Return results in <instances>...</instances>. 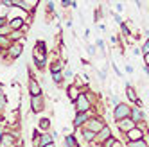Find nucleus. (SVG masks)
Returning <instances> with one entry per match:
<instances>
[{
	"mask_svg": "<svg viewBox=\"0 0 149 147\" xmlns=\"http://www.w3.org/2000/svg\"><path fill=\"white\" fill-rule=\"evenodd\" d=\"M76 110H77V113H86L90 110V97H88V93L81 92V95L76 99Z\"/></svg>",
	"mask_w": 149,
	"mask_h": 147,
	"instance_id": "f03ea898",
	"label": "nucleus"
},
{
	"mask_svg": "<svg viewBox=\"0 0 149 147\" xmlns=\"http://www.w3.org/2000/svg\"><path fill=\"white\" fill-rule=\"evenodd\" d=\"M147 138H149V133H147Z\"/></svg>",
	"mask_w": 149,
	"mask_h": 147,
	"instance_id": "e433bc0d",
	"label": "nucleus"
},
{
	"mask_svg": "<svg viewBox=\"0 0 149 147\" xmlns=\"http://www.w3.org/2000/svg\"><path fill=\"white\" fill-rule=\"evenodd\" d=\"M52 79H54V81L58 83V85H59V83H63V74H61V72H56V74H52Z\"/></svg>",
	"mask_w": 149,
	"mask_h": 147,
	"instance_id": "393cba45",
	"label": "nucleus"
},
{
	"mask_svg": "<svg viewBox=\"0 0 149 147\" xmlns=\"http://www.w3.org/2000/svg\"><path fill=\"white\" fill-rule=\"evenodd\" d=\"M65 77H67V79H70V77H72V72H70V70H67V72H65Z\"/></svg>",
	"mask_w": 149,
	"mask_h": 147,
	"instance_id": "7c9ffc66",
	"label": "nucleus"
},
{
	"mask_svg": "<svg viewBox=\"0 0 149 147\" xmlns=\"http://www.w3.org/2000/svg\"><path fill=\"white\" fill-rule=\"evenodd\" d=\"M88 120V113H77V117L74 119V128H81L83 124H86Z\"/></svg>",
	"mask_w": 149,
	"mask_h": 147,
	"instance_id": "f3484780",
	"label": "nucleus"
},
{
	"mask_svg": "<svg viewBox=\"0 0 149 147\" xmlns=\"http://www.w3.org/2000/svg\"><path fill=\"white\" fill-rule=\"evenodd\" d=\"M146 126L142 128L140 124L136 126V128H133L130 133H126V138H127V142H136V140H144V135H146Z\"/></svg>",
	"mask_w": 149,
	"mask_h": 147,
	"instance_id": "20e7f679",
	"label": "nucleus"
},
{
	"mask_svg": "<svg viewBox=\"0 0 149 147\" xmlns=\"http://www.w3.org/2000/svg\"><path fill=\"white\" fill-rule=\"evenodd\" d=\"M49 128H50V120H49V119H41V120H40V129H41V131H47Z\"/></svg>",
	"mask_w": 149,
	"mask_h": 147,
	"instance_id": "b1692460",
	"label": "nucleus"
},
{
	"mask_svg": "<svg viewBox=\"0 0 149 147\" xmlns=\"http://www.w3.org/2000/svg\"><path fill=\"white\" fill-rule=\"evenodd\" d=\"M0 147H15V136L13 135H2L0 138Z\"/></svg>",
	"mask_w": 149,
	"mask_h": 147,
	"instance_id": "4468645a",
	"label": "nucleus"
},
{
	"mask_svg": "<svg viewBox=\"0 0 149 147\" xmlns=\"http://www.w3.org/2000/svg\"><path fill=\"white\" fill-rule=\"evenodd\" d=\"M29 92H31V95H33V97L41 95V88L36 83V79H29Z\"/></svg>",
	"mask_w": 149,
	"mask_h": 147,
	"instance_id": "2eb2a0df",
	"label": "nucleus"
},
{
	"mask_svg": "<svg viewBox=\"0 0 149 147\" xmlns=\"http://www.w3.org/2000/svg\"><path fill=\"white\" fill-rule=\"evenodd\" d=\"M13 6L24 7L25 11H34V7L38 6V2H36V0H31V2H22V0H18V2H13Z\"/></svg>",
	"mask_w": 149,
	"mask_h": 147,
	"instance_id": "ddd939ff",
	"label": "nucleus"
},
{
	"mask_svg": "<svg viewBox=\"0 0 149 147\" xmlns=\"http://www.w3.org/2000/svg\"><path fill=\"white\" fill-rule=\"evenodd\" d=\"M9 47H11L9 36H0V49H9Z\"/></svg>",
	"mask_w": 149,
	"mask_h": 147,
	"instance_id": "412c9836",
	"label": "nucleus"
},
{
	"mask_svg": "<svg viewBox=\"0 0 149 147\" xmlns=\"http://www.w3.org/2000/svg\"><path fill=\"white\" fill-rule=\"evenodd\" d=\"M126 72L131 74V72H133V67H131V65H126Z\"/></svg>",
	"mask_w": 149,
	"mask_h": 147,
	"instance_id": "c756f323",
	"label": "nucleus"
},
{
	"mask_svg": "<svg viewBox=\"0 0 149 147\" xmlns=\"http://www.w3.org/2000/svg\"><path fill=\"white\" fill-rule=\"evenodd\" d=\"M49 144H52V135H49V133L40 135V131L34 133V147H45Z\"/></svg>",
	"mask_w": 149,
	"mask_h": 147,
	"instance_id": "39448f33",
	"label": "nucleus"
},
{
	"mask_svg": "<svg viewBox=\"0 0 149 147\" xmlns=\"http://www.w3.org/2000/svg\"><path fill=\"white\" fill-rule=\"evenodd\" d=\"M31 108H33V111H34V113L43 111V108H45V99L41 97V95L31 97Z\"/></svg>",
	"mask_w": 149,
	"mask_h": 147,
	"instance_id": "6e6552de",
	"label": "nucleus"
},
{
	"mask_svg": "<svg viewBox=\"0 0 149 147\" xmlns=\"http://www.w3.org/2000/svg\"><path fill=\"white\" fill-rule=\"evenodd\" d=\"M7 25L11 27V31H20V29H24V20L22 18H11Z\"/></svg>",
	"mask_w": 149,
	"mask_h": 147,
	"instance_id": "dca6fc26",
	"label": "nucleus"
},
{
	"mask_svg": "<svg viewBox=\"0 0 149 147\" xmlns=\"http://www.w3.org/2000/svg\"><path fill=\"white\" fill-rule=\"evenodd\" d=\"M79 95H81V92L77 90V86H76V85H74V86H70V88H68V97H70L72 101H76V99H77Z\"/></svg>",
	"mask_w": 149,
	"mask_h": 147,
	"instance_id": "a211bd4d",
	"label": "nucleus"
},
{
	"mask_svg": "<svg viewBox=\"0 0 149 147\" xmlns=\"http://www.w3.org/2000/svg\"><path fill=\"white\" fill-rule=\"evenodd\" d=\"M83 138H84V142H95V133H92L88 129H83Z\"/></svg>",
	"mask_w": 149,
	"mask_h": 147,
	"instance_id": "aec40b11",
	"label": "nucleus"
},
{
	"mask_svg": "<svg viewBox=\"0 0 149 147\" xmlns=\"http://www.w3.org/2000/svg\"><path fill=\"white\" fill-rule=\"evenodd\" d=\"M65 147H77V140L74 135H68L65 138Z\"/></svg>",
	"mask_w": 149,
	"mask_h": 147,
	"instance_id": "6ab92c4d",
	"label": "nucleus"
},
{
	"mask_svg": "<svg viewBox=\"0 0 149 147\" xmlns=\"http://www.w3.org/2000/svg\"><path fill=\"white\" fill-rule=\"evenodd\" d=\"M130 117H131V106H130V104H126V102H119V104H117L115 110H113L115 122L124 120V119H130Z\"/></svg>",
	"mask_w": 149,
	"mask_h": 147,
	"instance_id": "f257e3e1",
	"label": "nucleus"
},
{
	"mask_svg": "<svg viewBox=\"0 0 149 147\" xmlns=\"http://www.w3.org/2000/svg\"><path fill=\"white\" fill-rule=\"evenodd\" d=\"M108 138H111V129L108 128V126H104V128H102L97 135H95V142H99V144L102 145Z\"/></svg>",
	"mask_w": 149,
	"mask_h": 147,
	"instance_id": "9d476101",
	"label": "nucleus"
},
{
	"mask_svg": "<svg viewBox=\"0 0 149 147\" xmlns=\"http://www.w3.org/2000/svg\"><path fill=\"white\" fill-rule=\"evenodd\" d=\"M88 52L90 54H95V47H88Z\"/></svg>",
	"mask_w": 149,
	"mask_h": 147,
	"instance_id": "f704fd0d",
	"label": "nucleus"
},
{
	"mask_svg": "<svg viewBox=\"0 0 149 147\" xmlns=\"http://www.w3.org/2000/svg\"><path fill=\"white\" fill-rule=\"evenodd\" d=\"M97 47H101V49H104V43H102V40H99V41H97Z\"/></svg>",
	"mask_w": 149,
	"mask_h": 147,
	"instance_id": "72a5a7b5",
	"label": "nucleus"
},
{
	"mask_svg": "<svg viewBox=\"0 0 149 147\" xmlns=\"http://www.w3.org/2000/svg\"><path fill=\"white\" fill-rule=\"evenodd\" d=\"M61 68H63V61H54L52 63V67H50V70H52V74H56V72H61Z\"/></svg>",
	"mask_w": 149,
	"mask_h": 147,
	"instance_id": "4be33fe9",
	"label": "nucleus"
},
{
	"mask_svg": "<svg viewBox=\"0 0 149 147\" xmlns=\"http://www.w3.org/2000/svg\"><path fill=\"white\" fill-rule=\"evenodd\" d=\"M140 52H144V56H146V54H149V38L146 40V43H144V47H142V50H140Z\"/></svg>",
	"mask_w": 149,
	"mask_h": 147,
	"instance_id": "bb28decb",
	"label": "nucleus"
},
{
	"mask_svg": "<svg viewBox=\"0 0 149 147\" xmlns=\"http://www.w3.org/2000/svg\"><path fill=\"white\" fill-rule=\"evenodd\" d=\"M45 147H56V145H54V142H52V144H49V145H45Z\"/></svg>",
	"mask_w": 149,
	"mask_h": 147,
	"instance_id": "c9c22d12",
	"label": "nucleus"
},
{
	"mask_svg": "<svg viewBox=\"0 0 149 147\" xmlns=\"http://www.w3.org/2000/svg\"><path fill=\"white\" fill-rule=\"evenodd\" d=\"M43 61H45V45L38 43L36 49H34V63L41 68V67H43Z\"/></svg>",
	"mask_w": 149,
	"mask_h": 147,
	"instance_id": "423d86ee",
	"label": "nucleus"
},
{
	"mask_svg": "<svg viewBox=\"0 0 149 147\" xmlns=\"http://www.w3.org/2000/svg\"><path fill=\"white\" fill-rule=\"evenodd\" d=\"M115 7H117V11H119V13H120V11H124V9H122V4H117Z\"/></svg>",
	"mask_w": 149,
	"mask_h": 147,
	"instance_id": "473e14b6",
	"label": "nucleus"
},
{
	"mask_svg": "<svg viewBox=\"0 0 149 147\" xmlns=\"http://www.w3.org/2000/svg\"><path fill=\"white\" fill-rule=\"evenodd\" d=\"M117 128H119V131L120 133H130L133 128H136V124L131 120V119H124V120H119V122H117Z\"/></svg>",
	"mask_w": 149,
	"mask_h": 147,
	"instance_id": "1a4fd4ad",
	"label": "nucleus"
},
{
	"mask_svg": "<svg viewBox=\"0 0 149 147\" xmlns=\"http://www.w3.org/2000/svg\"><path fill=\"white\" fill-rule=\"evenodd\" d=\"M22 43L20 41H16V43H11V47H9L7 50H9V58L11 59H16V58H20V54H22Z\"/></svg>",
	"mask_w": 149,
	"mask_h": 147,
	"instance_id": "9b49d317",
	"label": "nucleus"
},
{
	"mask_svg": "<svg viewBox=\"0 0 149 147\" xmlns=\"http://www.w3.org/2000/svg\"><path fill=\"white\" fill-rule=\"evenodd\" d=\"M136 126L138 124H144V120H146V113H144V110L142 108H131V117H130Z\"/></svg>",
	"mask_w": 149,
	"mask_h": 147,
	"instance_id": "0eeeda50",
	"label": "nucleus"
},
{
	"mask_svg": "<svg viewBox=\"0 0 149 147\" xmlns=\"http://www.w3.org/2000/svg\"><path fill=\"white\" fill-rule=\"evenodd\" d=\"M120 27H122V34H124L126 38H130V29H127V25L122 22V24H120Z\"/></svg>",
	"mask_w": 149,
	"mask_h": 147,
	"instance_id": "a878e982",
	"label": "nucleus"
},
{
	"mask_svg": "<svg viewBox=\"0 0 149 147\" xmlns=\"http://www.w3.org/2000/svg\"><path fill=\"white\" fill-rule=\"evenodd\" d=\"M144 63H146V67H149V54L144 56Z\"/></svg>",
	"mask_w": 149,
	"mask_h": 147,
	"instance_id": "c85d7f7f",
	"label": "nucleus"
},
{
	"mask_svg": "<svg viewBox=\"0 0 149 147\" xmlns=\"http://www.w3.org/2000/svg\"><path fill=\"white\" fill-rule=\"evenodd\" d=\"M104 120L102 119H99V117H92V119H88L86 120V126H84V129H88V131H92V133H95L97 135L102 128H104Z\"/></svg>",
	"mask_w": 149,
	"mask_h": 147,
	"instance_id": "7ed1b4c3",
	"label": "nucleus"
},
{
	"mask_svg": "<svg viewBox=\"0 0 149 147\" xmlns=\"http://www.w3.org/2000/svg\"><path fill=\"white\" fill-rule=\"evenodd\" d=\"M126 95H127V99H130L131 102H135L138 108L142 106V101L136 97V92H135V88H133V86H127V88H126Z\"/></svg>",
	"mask_w": 149,
	"mask_h": 147,
	"instance_id": "f8f14e48",
	"label": "nucleus"
},
{
	"mask_svg": "<svg viewBox=\"0 0 149 147\" xmlns=\"http://www.w3.org/2000/svg\"><path fill=\"white\" fill-rule=\"evenodd\" d=\"M6 24H7V22H6V18H2V16H0V29H2Z\"/></svg>",
	"mask_w": 149,
	"mask_h": 147,
	"instance_id": "cd10ccee",
	"label": "nucleus"
},
{
	"mask_svg": "<svg viewBox=\"0 0 149 147\" xmlns=\"http://www.w3.org/2000/svg\"><path fill=\"white\" fill-rule=\"evenodd\" d=\"M111 147H124V145H122V144H120V142H119V140H117V142H115V144H113V145H111Z\"/></svg>",
	"mask_w": 149,
	"mask_h": 147,
	"instance_id": "2f4dec72",
	"label": "nucleus"
},
{
	"mask_svg": "<svg viewBox=\"0 0 149 147\" xmlns=\"http://www.w3.org/2000/svg\"><path fill=\"white\" fill-rule=\"evenodd\" d=\"M127 147H147L146 140H136V142H127Z\"/></svg>",
	"mask_w": 149,
	"mask_h": 147,
	"instance_id": "5701e85b",
	"label": "nucleus"
}]
</instances>
